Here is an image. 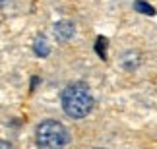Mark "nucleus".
<instances>
[{"label": "nucleus", "instance_id": "f257e3e1", "mask_svg": "<svg viewBox=\"0 0 157 149\" xmlns=\"http://www.w3.org/2000/svg\"><path fill=\"white\" fill-rule=\"evenodd\" d=\"M62 109L72 118H83L93 109V95L86 83H70L62 91Z\"/></svg>", "mask_w": 157, "mask_h": 149}, {"label": "nucleus", "instance_id": "f03ea898", "mask_svg": "<svg viewBox=\"0 0 157 149\" xmlns=\"http://www.w3.org/2000/svg\"><path fill=\"white\" fill-rule=\"evenodd\" d=\"M68 143V130L58 120H45L37 126L39 149H62Z\"/></svg>", "mask_w": 157, "mask_h": 149}, {"label": "nucleus", "instance_id": "7ed1b4c3", "mask_svg": "<svg viewBox=\"0 0 157 149\" xmlns=\"http://www.w3.org/2000/svg\"><path fill=\"white\" fill-rule=\"evenodd\" d=\"M74 31H76V27H74L72 21H58L56 25H54V35H56L58 41L72 39V37H74Z\"/></svg>", "mask_w": 157, "mask_h": 149}, {"label": "nucleus", "instance_id": "20e7f679", "mask_svg": "<svg viewBox=\"0 0 157 149\" xmlns=\"http://www.w3.org/2000/svg\"><path fill=\"white\" fill-rule=\"evenodd\" d=\"M33 50H35V54L37 56H47L49 54V43H47V39L43 37V35H39L37 39H35V43H33Z\"/></svg>", "mask_w": 157, "mask_h": 149}, {"label": "nucleus", "instance_id": "39448f33", "mask_svg": "<svg viewBox=\"0 0 157 149\" xmlns=\"http://www.w3.org/2000/svg\"><path fill=\"white\" fill-rule=\"evenodd\" d=\"M107 39L105 37H97V43H95V52L101 56V58H107Z\"/></svg>", "mask_w": 157, "mask_h": 149}, {"label": "nucleus", "instance_id": "423d86ee", "mask_svg": "<svg viewBox=\"0 0 157 149\" xmlns=\"http://www.w3.org/2000/svg\"><path fill=\"white\" fill-rule=\"evenodd\" d=\"M134 8H136L138 12H142V14H149V16H153V14H155L153 6L146 4V2H144V0H136V2H134Z\"/></svg>", "mask_w": 157, "mask_h": 149}, {"label": "nucleus", "instance_id": "0eeeda50", "mask_svg": "<svg viewBox=\"0 0 157 149\" xmlns=\"http://www.w3.org/2000/svg\"><path fill=\"white\" fill-rule=\"evenodd\" d=\"M0 149H14V147H12L8 141H0Z\"/></svg>", "mask_w": 157, "mask_h": 149}, {"label": "nucleus", "instance_id": "6e6552de", "mask_svg": "<svg viewBox=\"0 0 157 149\" xmlns=\"http://www.w3.org/2000/svg\"><path fill=\"white\" fill-rule=\"evenodd\" d=\"M6 2H8V0H0V8H2V6H4Z\"/></svg>", "mask_w": 157, "mask_h": 149}]
</instances>
